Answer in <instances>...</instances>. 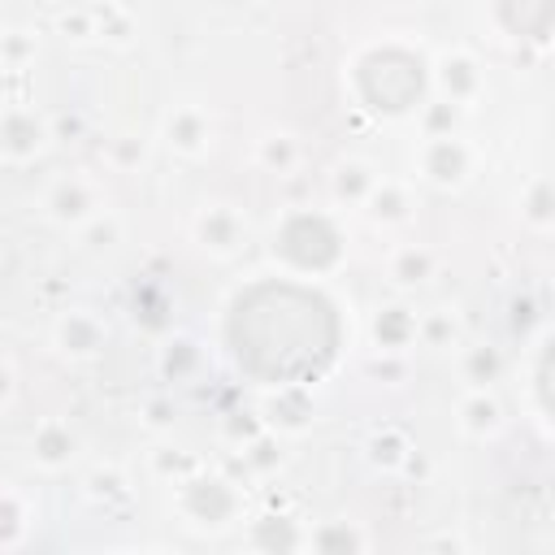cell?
<instances>
[{
  "mask_svg": "<svg viewBox=\"0 0 555 555\" xmlns=\"http://www.w3.org/2000/svg\"><path fill=\"white\" fill-rule=\"evenodd\" d=\"M269 295H273V308H256V299L238 304V317H234L238 356L251 369L264 373V364H269L264 356H273V347L282 338V343H291L299 373L317 369L330 356V343H334V334L317 338V325H330L325 304L312 299V295H299V291H269Z\"/></svg>",
  "mask_w": 555,
  "mask_h": 555,
  "instance_id": "cell-1",
  "label": "cell"
}]
</instances>
